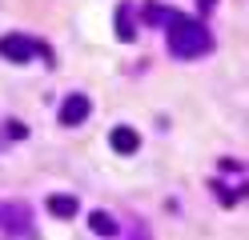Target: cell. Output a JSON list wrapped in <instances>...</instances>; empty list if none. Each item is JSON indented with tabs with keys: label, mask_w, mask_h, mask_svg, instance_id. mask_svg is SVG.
<instances>
[{
	"label": "cell",
	"mask_w": 249,
	"mask_h": 240,
	"mask_svg": "<svg viewBox=\"0 0 249 240\" xmlns=\"http://www.w3.org/2000/svg\"><path fill=\"white\" fill-rule=\"evenodd\" d=\"M141 16H145V24H161V28H169L177 12H173V8H165V4H145Z\"/></svg>",
	"instance_id": "obj_9"
},
{
	"label": "cell",
	"mask_w": 249,
	"mask_h": 240,
	"mask_svg": "<svg viewBox=\"0 0 249 240\" xmlns=\"http://www.w3.org/2000/svg\"><path fill=\"white\" fill-rule=\"evenodd\" d=\"M49 212L60 216V220H72L76 212H81V204H76V196H69V192H53L49 196Z\"/></svg>",
	"instance_id": "obj_6"
},
{
	"label": "cell",
	"mask_w": 249,
	"mask_h": 240,
	"mask_svg": "<svg viewBox=\"0 0 249 240\" xmlns=\"http://www.w3.org/2000/svg\"><path fill=\"white\" fill-rule=\"evenodd\" d=\"M213 4H217V0H197V8H201V12H209Z\"/></svg>",
	"instance_id": "obj_10"
},
{
	"label": "cell",
	"mask_w": 249,
	"mask_h": 240,
	"mask_svg": "<svg viewBox=\"0 0 249 240\" xmlns=\"http://www.w3.org/2000/svg\"><path fill=\"white\" fill-rule=\"evenodd\" d=\"M4 220H8V232L12 236H33V208H28V204H8L4 208Z\"/></svg>",
	"instance_id": "obj_4"
},
{
	"label": "cell",
	"mask_w": 249,
	"mask_h": 240,
	"mask_svg": "<svg viewBox=\"0 0 249 240\" xmlns=\"http://www.w3.org/2000/svg\"><path fill=\"white\" fill-rule=\"evenodd\" d=\"M113 24H117V40H137V28H133V8L129 4H121L117 8V16H113Z\"/></svg>",
	"instance_id": "obj_8"
},
{
	"label": "cell",
	"mask_w": 249,
	"mask_h": 240,
	"mask_svg": "<svg viewBox=\"0 0 249 240\" xmlns=\"http://www.w3.org/2000/svg\"><path fill=\"white\" fill-rule=\"evenodd\" d=\"M36 52H44V48L33 36H24V32H8V36H0V56L12 60V64H28ZM44 56H49V52H44Z\"/></svg>",
	"instance_id": "obj_2"
},
{
	"label": "cell",
	"mask_w": 249,
	"mask_h": 240,
	"mask_svg": "<svg viewBox=\"0 0 249 240\" xmlns=\"http://www.w3.org/2000/svg\"><path fill=\"white\" fill-rule=\"evenodd\" d=\"M137 240H145V236H137Z\"/></svg>",
	"instance_id": "obj_11"
},
{
	"label": "cell",
	"mask_w": 249,
	"mask_h": 240,
	"mask_svg": "<svg viewBox=\"0 0 249 240\" xmlns=\"http://www.w3.org/2000/svg\"><path fill=\"white\" fill-rule=\"evenodd\" d=\"M89 112H92V100H89L85 92H72V96H65V104H60V124L76 128V124L89 120Z\"/></svg>",
	"instance_id": "obj_3"
},
{
	"label": "cell",
	"mask_w": 249,
	"mask_h": 240,
	"mask_svg": "<svg viewBox=\"0 0 249 240\" xmlns=\"http://www.w3.org/2000/svg\"><path fill=\"white\" fill-rule=\"evenodd\" d=\"M89 228L97 232V236H117V232H121V224H117L113 216H108V212H101V208H92V212H89Z\"/></svg>",
	"instance_id": "obj_7"
},
{
	"label": "cell",
	"mask_w": 249,
	"mask_h": 240,
	"mask_svg": "<svg viewBox=\"0 0 249 240\" xmlns=\"http://www.w3.org/2000/svg\"><path fill=\"white\" fill-rule=\"evenodd\" d=\"M169 52H173L177 60H197V56H205L209 48H213V32L193 20V16H173V24H169Z\"/></svg>",
	"instance_id": "obj_1"
},
{
	"label": "cell",
	"mask_w": 249,
	"mask_h": 240,
	"mask_svg": "<svg viewBox=\"0 0 249 240\" xmlns=\"http://www.w3.org/2000/svg\"><path fill=\"white\" fill-rule=\"evenodd\" d=\"M108 144H113V152H121V156H133L137 148H141V136H137V128H129V124H117L113 132H108Z\"/></svg>",
	"instance_id": "obj_5"
}]
</instances>
